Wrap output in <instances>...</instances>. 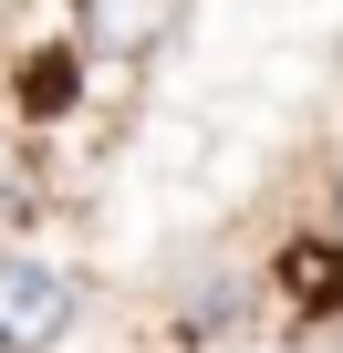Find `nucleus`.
I'll return each instance as SVG.
<instances>
[{
	"label": "nucleus",
	"mask_w": 343,
	"mask_h": 353,
	"mask_svg": "<svg viewBox=\"0 0 343 353\" xmlns=\"http://www.w3.org/2000/svg\"><path fill=\"white\" fill-rule=\"evenodd\" d=\"M188 0H73V42L94 63H156L166 42H177Z\"/></svg>",
	"instance_id": "2"
},
{
	"label": "nucleus",
	"mask_w": 343,
	"mask_h": 353,
	"mask_svg": "<svg viewBox=\"0 0 343 353\" xmlns=\"http://www.w3.org/2000/svg\"><path fill=\"white\" fill-rule=\"evenodd\" d=\"M84 322V281L52 270V260H0V353H52L63 332Z\"/></svg>",
	"instance_id": "1"
},
{
	"label": "nucleus",
	"mask_w": 343,
	"mask_h": 353,
	"mask_svg": "<svg viewBox=\"0 0 343 353\" xmlns=\"http://www.w3.org/2000/svg\"><path fill=\"white\" fill-rule=\"evenodd\" d=\"M333 239H343V188H333Z\"/></svg>",
	"instance_id": "4"
},
{
	"label": "nucleus",
	"mask_w": 343,
	"mask_h": 353,
	"mask_svg": "<svg viewBox=\"0 0 343 353\" xmlns=\"http://www.w3.org/2000/svg\"><path fill=\"white\" fill-rule=\"evenodd\" d=\"M84 63H94L84 42H63V52H32V73H21V104H32V114H63V104L84 94Z\"/></svg>",
	"instance_id": "3"
}]
</instances>
